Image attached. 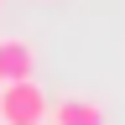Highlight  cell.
Returning <instances> with one entry per match:
<instances>
[{
  "instance_id": "obj_1",
  "label": "cell",
  "mask_w": 125,
  "mask_h": 125,
  "mask_svg": "<svg viewBox=\"0 0 125 125\" xmlns=\"http://www.w3.org/2000/svg\"><path fill=\"white\" fill-rule=\"evenodd\" d=\"M47 99L42 83H31V78H16V83H0V125H47Z\"/></svg>"
},
{
  "instance_id": "obj_2",
  "label": "cell",
  "mask_w": 125,
  "mask_h": 125,
  "mask_svg": "<svg viewBox=\"0 0 125 125\" xmlns=\"http://www.w3.org/2000/svg\"><path fill=\"white\" fill-rule=\"evenodd\" d=\"M37 73V52H31L26 37H0V83H16V78Z\"/></svg>"
},
{
  "instance_id": "obj_3",
  "label": "cell",
  "mask_w": 125,
  "mask_h": 125,
  "mask_svg": "<svg viewBox=\"0 0 125 125\" xmlns=\"http://www.w3.org/2000/svg\"><path fill=\"white\" fill-rule=\"evenodd\" d=\"M47 125H109V115L94 99H57L47 109Z\"/></svg>"
},
{
  "instance_id": "obj_4",
  "label": "cell",
  "mask_w": 125,
  "mask_h": 125,
  "mask_svg": "<svg viewBox=\"0 0 125 125\" xmlns=\"http://www.w3.org/2000/svg\"><path fill=\"white\" fill-rule=\"evenodd\" d=\"M0 5H5V0H0Z\"/></svg>"
}]
</instances>
